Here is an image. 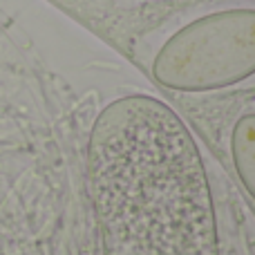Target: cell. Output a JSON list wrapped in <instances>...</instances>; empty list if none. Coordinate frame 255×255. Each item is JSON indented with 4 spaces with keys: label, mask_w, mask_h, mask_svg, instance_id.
I'll list each match as a JSON object with an SVG mask.
<instances>
[{
    "label": "cell",
    "mask_w": 255,
    "mask_h": 255,
    "mask_svg": "<svg viewBox=\"0 0 255 255\" xmlns=\"http://www.w3.org/2000/svg\"><path fill=\"white\" fill-rule=\"evenodd\" d=\"M255 76V7H231L186 22L152 58V79L184 94L220 92Z\"/></svg>",
    "instance_id": "cell-1"
},
{
    "label": "cell",
    "mask_w": 255,
    "mask_h": 255,
    "mask_svg": "<svg viewBox=\"0 0 255 255\" xmlns=\"http://www.w3.org/2000/svg\"><path fill=\"white\" fill-rule=\"evenodd\" d=\"M231 159L255 199V112L242 115L231 128Z\"/></svg>",
    "instance_id": "cell-2"
}]
</instances>
